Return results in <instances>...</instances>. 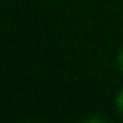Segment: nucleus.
<instances>
[{"label":"nucleus","instance_id":"f03ea898","mask_svg":"<svg viewBox=\"0 0 123 123\" xmlns=\"http://www.w3.org/2000/svg\"><path fill=\"white\" fill-rule=\"evenodd\" d=\"M81 123H110V121L104 119V117H100V115H88V117H85Z\"/></svg>","mask_w":123,"mask_h":123},{"label":"nucleus","instance_id":"7ed1b4c3","mask_svg":"<svg viewBox=\"0 0 123 123\" xmlns=\"http://www.w3.org/2000/svg\"><path fill=\"white\" fill-rule=\"evenodd\" d=\"M115 63H117V69L123 73V46L119 48V52H117V58H115Z\"/></svg>","mask_w":123,"mask_h":123},{"label":"nucleus","instance_id":"f257e3e1","mask_svg":"<svg viewBox=\"0 0 123 123\" xmlns=\"http://www.w3.org/2000/svg\"><path fill=\"white\" fill-rule=\"evenodd\" d=\"M115 111H117V115L123 119V86L119 88V92H117V96H115Z\"/></svg>","mask_w":123,"mask_h":123}]
</instances>
